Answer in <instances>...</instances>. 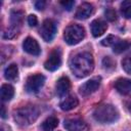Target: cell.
<instances>
[{
    "mask_svg": "<svg viewBox=\"0 0 131 131\" xmlns=\"http://www.w3.org/2000/svg\"><path fill=\"white\" fill-rule=\"evenodd\" d=\"M70 69L78 78L88 76L94 69V60L89 52H81L76 54L70 60Z\"/></svg>",
    "mask_w": 131,
    "mask_h": 131,
    "instance_id": "cell-1",
    "label": "cell"
},
{
    "mask_svg": "<svg viewBox=\"0 0 131 131\" xmlns=\"http://www.w3.org/2000/svg\"><path fill=\"white\" fill-rule=\"evenodd\" d=\"M119 112L113 104H101L98 105L93 112V118L102 124H110L119 119Z\"/></svg>",
    "mask_w": 131,
    "mask_h": 131,
    "instance_id": "cell-2",
    "label": "cell"
},
{
    "mask_svg": "<svg viewBox=\"0 0 131 131\" xmlns=\"http://www.w3.org/2000/svg\"><path fill=\"white\" fill-rule=\"evenodd\" d=\"M39 111L34 105H26L14 112V120L19 126H29L37 120Z\"/></svg>",
    "mask_w": 131,
    "mask_h": 131,
    "instance_id": "cell-3",
    "label": "cell"
},
{
    "mask_svg": "<svg viewBox=\"0 0 131 131\" xmlns=\"http://www.w3.org/2000/svg\"><path fill=\"white\" fill-rule=\"evenodd\" d=\"M85 37V29L80 25H70L64 29L63 38L69 45L78 44Z\"/></svg>",
    "mask_w": 131,
    "mask_h": 131,
    "instance_id": "cell-4",
    "label": "cell"
},
{
    "mask_svg": "<svg viewBox=\"0 0 131 131\" xmlns=\"http://www.w3.org/2000/svg\"><path fill=\"white\" fill-rule=\"evenodd\" d=\"M45 83V77L42 74H34L27 79L26 89L30 93L38 92Z\"/></svg>",
    "mask_w": 131,
    "mask_h": 131,
    "instance_id": "cell-5",
    "label": "cell"
},
{
    "mask_svg": "<svg viewBox=\"0 0 131 131\" xmlns=\"http://www.w3.org/2000/svg\"><path fill=\"white\" fill-rule=\"evenodd\" d=\"M56 33V25L52 19H45L40 29V35L44 41L50 42Z\"/></svg>",
    "mask_w": 131,
    "mask_h": 131,
    "instance_id": "cell-6",
    "label": "cell"
},
{
    "mask_svg": "<svg viewBox=\"0 0 131 131\" xmlns=\"http://www.w3.org/2000/svg\"><path fill=\"white\" fill-rule=\"evenodd\" d=\"M61 64V54L58 49H54L48 55V58L44 62V68L47 71H55Z\"/></svg>",
    "mask_w": 131,
    "mask_h": 131,
    "instance_id": "cell-7",
    "label": "cell"
},
{
    "mask_svg": "<svg viewBox=\"0 0 131 131\" xmlns=\"http://www.w3.org/2000/svg\"><path fill=\"white\" fill-rule=\"evenodd\" d=\"M100 80H101L100 77H94V78H91L90 80H88L87 82H85L84 84H82L79 88L81 95L87 96V95H90L93 92H95L100 86Z\"/></svg>",
    "mask_w": 131,
    "mask_h": 131,
    "instance_id": "cell-8",
    "label": "cell"
},
{
    "mask_svg": "<svg viewBox=\"0 0 131 131\" xmlns=\"http://www.w3.org/2000/svg\"><path fill=\"white\" fill-rule=\"evenodd\" d=\"M23 48L27 53H29L31 55H39L41 52V49H40L38 42L34 38H31V37H28L24 40Z\"/></svg>",
    "mask_w": 131,
    "mask_h": 131,
    "instance_id": "cell-9",
    "label": "cell"
},
{
    "mask_svg": "<svg viewBox=\"0 0 131 131\" xmlns=\"http://www.w3.org/2000/svg\"><path fill=\"white\" fill-rule=\"evenodd\" d=\"M71 89V81L68 77H61L57 80L55 85V91L58 96H64Z\"/></svg>",
    "mask_w": 131,
    "mask_h": 131,
    "instance_id": "cell-10",
    "label": "cell"
},
{
    "mask_svg": "<svg viewBox=\"0 0 131 131\" xmlns=\"http://www.w3.org/2000/svg\"><path fill=\"white\" fill-rule=\"evenodd\" d=\"M63 126L68 131H84V129L86 128L85 122L80 120V119H68V120H64Z\"/></svg>",
    "mask_w": 131,
    "mask_h": 131,
    "instance_id": "cell-11",
    "label": "cell"
},
{
    "mask_svg": "<svg viewBox=\"0 0 131 131\" xmlns=\"http://www.w3.org/2000/svg\"><path fill=\"white\" fill-rule=\"evenodd\" d=\"M92 12H93L92 4L84 2L78 7V9H77V11L75 13V16L78 19H86L92 14Z\"/></svg>",
    "mask_w": 131,
    "mask_h": 131,
    "instance_id": "cell-12",
    "label": "cell"
},
{
    "mask_svg": "<svg viewBox=\"0 0 131 131\" xmlns=\"http://www.w3.org/2000/svg\"><path fill=\"white\" fill-rule=\"evenodd\" d=\"M107 25L102 19H94L91 23V33L93 37H100L106 31Z\"/></svg>",
    "mask_w": 131,
    "mask_h": 131,
    "instance_id": "cell-13",
    "label": "cell"
},
{
    "mask_svg": "<svg viewBox=\"0 0 131 131\" xmlns=\"http://www.w3.org/2000/svg\"><path fill=\"white\" fill-rule=\"evenodd\" d=\"M115 88L122 94L131 93V80L127 78H120L115 82Z\"/></svg>",
    "mask_w": 131,
    "mask_h": 131,
    "instance_id": "cell-14",
    "label": "cell"
},
{
    "mask_svg": "<svg viewBox=\"0 0 131 131\" xmlns=\"http://www.w3.org/2000/svg\"><path fill=\"white\" fill-rule=\"evenodd\" d=\"M79 104V100L76 96H68L66 97L62 101H60L59 106L62 111H71L73 108H75L76 106H78Z\"/></svg>",
    "mask_w": 131,
    "mask_h": 131,
    "instance_id": "cell-15",
    "label": "cell"
},
{
    "mask_svg": "<svg viewBox=\"0 0 131 131\" xmlns=\"http://www.w3.org/2000/svg\"><path fill=\"white\" fill-rule=\"evenodd\" d=\"M2 101H9L14 95V88L9 84H3L0 89Z\"/></svg>",
    "mask_w": 131,
    "mask_h": 131,
    "instance_id": "cell-16",
    "label": "cell"
},
{
    "mask_svg": "<svg viewBox=\"0 0 131 131\" xmlns=\"http://www.w3.org/2000/svg\"><path fill=\"white\" fill-rule=\"evenodd\" d=\"M58 126V119L54 116L48 117L46 120L43 121L41 128L43 131H52Z\"/></svg>",
    "mask_w": 131,
    "mask_h": 131,
    "instance_id": "cell-17",
    "label": "cell"
},
{
    "mask_svg": "<svg viewBox=\"0 0 131 131\" xmlns=\"http://www.w3.org/2000/svg\"><path fill=\"white\" fill-rule=\"evenodd\" d=\"M17 76H18V69H17V66L15 63L9 64L5 69V71H4V77L8 81H14V80H16L17 79Z\"/></svg>",
    "mask_w": 131,
    "mask_h": 131,
    "instance_id": "cell-18",
    "label": "cell"
},
{
    "mask_svg": "<svg viewBox=\"0 0 131 131\" xmlns=\"http://www.w3.org/2000/svg\"><path fill=\"white\" fill-rule=\"evenodd\" d=\"M24 19V12L20 10H12L10 13V20H11V27L17 28L21 25Z\"/></svg>",
    "mask_w": 131,
    "mask_h": 131,
    "instance_id": "cell-19",
    "label": "cell"
},
{
    "mask_svg": "<svg viewBox=\"0 0 131 131\" xmlns=\"http://www.w3.org/2000/svg\"><path fill=\"white\" fill-rule=\"evenodd\" d=\"M130 46H131L130 40H120V41H117V43L113 46V51L115 53H121L127 50Z\"/></svg>",
    "mask_w": 131,
    "mask_h": 131,
    "instance_id": "cell-20",
    "label": "cell"
},
{
    "mask_svg": "<svg viewBox=\"0 0 131 131\" xmlns=\"http://www.w3.org/2000/svg\"><path fill=\"white\" fill-rule=\"evenodd\" d=\"M121 13L125 18H131V1H123L122 2Z\"/></svg>",
    "mask_w": 131,
    "mask_h": 131,
    "instance_id": "cell-21",
    "label": "cell"
},
{
    "mask_svg": "<svg viewBox=\"0 0 131 131\" xmlns=\"http://www.w3.org/2000/svg\"><path fill=\"white\" fill-rule=\"evenodd\" d=\"M122 68H123V70L127 74L131 75V54L127 55L126 57L123 58V60H122Z\"/></svg>",
    "mask_w": 131,
    "mask_h": 131,
    "instance_id": "cell-22",
    "label": "cell"
},
{
    "mask_svg": "<svg viewBox=\"0 0 131 131\" xmlns=\"http://www.w3.org/2000/svg\"><path fill=\"white\" fill-rule=\"evenodd\" d=\"M104 15H105V18L110 21H115L117 19V12L113 8H107L104 11Z\"/></svg>",
    "mask_w": 131,
    "mask_h": 131,
    "instance_id": "cell-23",
    "label": "cell"
},
{
    "mask_svg": "<svg viewBox=\"0 0 131 131\" xmlns=\"http://www.w3.org/2000/svg\"><path fill=\"white\" fill-rule=\"evenodd\" d=\"M102 64H103V67H104L106 70H113V69L116 67V62H115L110 56H106V57L103 58Z\"/></svg>",
    "mask_w": 131,
    "mask_h": 131,
    "instance_id": "cell-24",
    "label": "cell"
},
{
    "mask_svg": "<svg viewBox=\"0 0 131 131\" xmlns=\"http://www.w3.org/2000/svg\"><path fill=\"white\" fill-rule=\"evenodd\" d=\"M117 38L115 37V36H113V35H110V36H107L105 39H103L102 41H101V44L103 45V46H114L116 43H117Z\"/></svg>",
    "mask_w": 131,
    "mask_h": 131,
    "instance_id": "cell-25",
    "label": "cell"
},
{
    "mask_svg": "<svg viewBox=\"0 0 131 131\" xmlns=\"http://www.w3.org/2000/svg\"><path fill=\"white\" fill-rule=\"evenodd\" d=\"M60 4L62 5V7H63L64 9H67L68 11H70V10H72V8H73L74 5H75V1H73V0L60 1Z\"/></svg>",
    "mask_w": 131,
    "mask_h": 131,
    "instance_id": "cell-26",
    "label": "cell"
},
{
    "mask_svg": "<svg viewBox=\"0 0 131 131\" xmlns=\"http://www.w3.org/2000/svg\"><path fill=\"white\" fill-rule=\"evenodd\" d=\"M28 24L30 27H36L38 24V18L35 14H30L28 16Z\"/></svg>",
    "mask_w": 131,
    "mask_h": 131,
    "instance_id": "cell-27",
    "label": "cell"
},
{
    "mask_svg": "<svg viewBox=\"0 0 131 131\" xmlns=\"http://www.w3.org/2000/svg\"><path fill=\"white\" fill-rule=\"evenodd\" d=\"M45 5H46V2L43 1V0H39V1H36L35 2V7L38 10H43L45 8Z\"/></svg>",
    "mask_w": 131,
    "mask_h": 131,
    "instance_id": "cell-28",
    "label": "cell"
},
{
    "mask_svg": "<svg viewBox=\"0 0 131 131\" xmlns=\"http://www.w3.org/2000/svg\"><path fill=\"white\" fill-rule=\"evenodd\" d=\"M1 117L3 119L6 118V111H5V106L4 105H1Z\"/></svg>",
    "mask_w": 131,
    "mask_h": 131,
    "instance_id": "cell-29",
    "label": "cell"
},
{
    "mask_svg": "<svg viewBox=\"0 0 131 131\" xmlns=\"http://www.w3.org/2000/svg\"><path fill=\"white\" fill-rule=\"evenodd\" d=\"M127 107H128V110H129V112L131 113V99L127 102Z\"/></svg>",
    "mask_w": 131,
    "mask_h": 131,
    "instance_id": "cell-30",
    "label": "cell"
}]
</instances>
